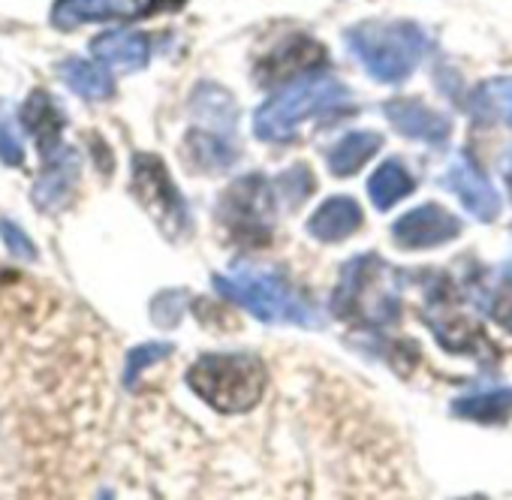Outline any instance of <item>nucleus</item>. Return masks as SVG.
Segmentation results:
<instances>
[{
  "mask_svg": "<svg viewBox=\"0 0 512 500\" xmlns=\"http://www.w3.org/2000/svg\"><path fill=\"white\" fill-rule=\"evenodd\" d=\"M19 118H22V127H25V130L34 136V142L40 145V151H46V148H52V145L61 142V130H64V124H67V118H64V112L55 106V100H52L46 91H34V94L25 100Z\"/></svg>",
  "mask_w": 512,
  "mask_h": 500,
  "instance_id": "f3484780",
  "label": "nucleus"
},
{
  "mask_svg": "<svg viewBox=\"0 0 512 500\" xmlns=\"http://www.w3.org/2000/svg\"><path fill=\"white\" fill-rule=\"evenodd\" d=\"M350 103V91L332 76H305L275 94L253 115V133L263 142H287L296 136L299 124L314 115H326Z\"/></svg>",
  "mask_w": 512,
  "mask_h": 500,
  "instance_id": "20e7f679",
  "label": "nucleus"
},
{
  "mask_svg": "<svg viewBox=\"0 0 512 500\" xmlns=\"http://www.w3.org/2000/svg\"><path fill=\"white\" fill-rule=\"evenodd\" d=\"M362 226V208L356 199L350 196H329L311 217L308 223V232L317 238V241H344L350 238L353 232H359Z\"/></svg>",
  "mask_w": 512,
  "mask_h": 500,
  "instance_id": "dca6fc26",
  "label": "nucleus"
},
{
  "mask_svg": "<svg viewBox=\"0 0 512 500\" xmlns=\"http://www.w3.org/2000/svg\"><path fill=\"white\" fill-rule=\"evenodd\" d=\"M0 160L7 166H22L25 163V151L16 139V133L10 130L7 121H0Z\"/></svg>",
  "mask_w": 512,
  "mask_h": 500,
  "instance_id": "a878e982",
  "label": "nucleus"
},
{
  "mask_svg": "<svg viewBox=\"0 0 512 500\" xmlns=\"http://www.w3.org/2000/svg\"><path fill=\"white\" fill-rule=\"evenodd\" d=\"M323 55L326 49L305 37V34H296V37H287L281 46H275L263 64L256 67V79L263 85H278V82H287V79H296L308 70H314L317 64H323Z\"/></svg>",
  "mask_w": 512,
  "mask_h": 500,
  "instance_id": "9b49d317",
  "label": "nucleus"
},
{
  "mask_svg": "<svg viewBox=\"0 0 512 500\" xmlns=\"http://www.w3.org/2000/svg\"><path fill=\"white\" fill-rule=\"evenodd\" d=\"M392 269L377 257H356L341 269L332 311L341 320L362 323H392L398 320V290L392 284Z\"/></svg>",
  "mask_w": 512,
  "mask_h": 500,
  "instance_id": "39448f33",
  "label": "nucleus"
},
{
  "mask_svg": "<svg viewBox=\"0 0 512 500\" xmlns=\"http://www.w3.org/2000/svg\"><path fill=\"white\" fill-rule=\"evenodd\" d=\"M413 187H416L413 175H410L398 160L383 163V166L368 178V196H371V202H374L380 211H386V208H392L395 202H401L407 193H413Z\"/></svg>",
  "mask_w": 512,
  "mask_h": 500,
  "instance_id": "4be33fe9",
  "label": "nucleus"
},
{
  "mask_svg": "<svg viewBox=\"0 0 512 500\" xmlns=\"http://www.w3.org/2000/svg\"><path fill=\"white\" fill-rule=\"evenodd\" d=\"M380 145H383L380 133H350L326 154V163L335 178H350L380 151Z\"/></svg>",
  "mask_w": 512,
  "mask_h": 500,
  "instance_id": "6ab92c4d",
  "label": "nucleus"
},
{
  "mask_svg": "<svg viewBox=\"0 0 512 500\" xmlns=\"http://www.w3.org/2000/svg\"><path fill=\"white\" fill-rule=\"evenodd\" d=\"M347 46L377 82L398 85L419 67L428 37L413 22H365L347 31Z\"/></svg>",
  "mask_w": 512,
  "mask_h": 500,
  "instance_id": "7ed1b4c3",
  "label": "nucleus"
},
{
  "mask_svg": "<svg viewBox=\"0 0 512 500\" xmlns=\"http://www.w3.org/2000/svg\"><path fill=\"white\" fill-rule=\"evenodd\" d=\"M443 184L461 199V205L467 208V214H473L479 223H491L500 214V196L491 187V181L479 172V166L473 163L470 154H455L452 163L446 166Z\"/></svg>",
  "mask_w": 512,
  "mask_h": 500,
  "instance_id": "1a4fd4ad",
  "label": "nucleus"
},
{
  "mask_svg": "<svg viewBox=\"0 0 512 500\" xmlns=\"http://www.w3.org/2000/svg\"><path fill=\"white\" fill-rule=\"evenodd\" d=\"M61 73H64V82L70 85V91L79 94V97H85V100H109L115 94L112 76L100 64H94V61L67 58L61 64Z\"/></svg>",
  "mask_w": 512,
  "mask_h": 500,
  "instance_id": "412c9836",
  "label": "nucleus"
},
{
  "mask_svg": "<svg viewBox=\"0 0 512 500\" xmlns=\"http://www.w3.org/2000/svg\"><path fill=\"white\" fill-rule=\"evenodd\" d=\"M172 353V344H139L127 353V368H124V386H133L136 377L151 368L154 362L166 359Z\"/></svg>",
  "mask_w": 512,
  "mask_h": 500,
  "instance_id": "5701e85b",
  "label": "nucleus"
},
{
  "mask_svg": "<svg viewBox=\"0 0 512 500\" xmlns=\"http://www.w3.org/2000/svg\"><path fill=\"white\" fill-rule=\"evenodd\" d=\"M139 0H55L52 25L61 31H73L91 22H115L139 16Z\"/></svg>",
  "mask_w": 512,
  "mask_h": 500,
  "instance_id": "4468645a",
  "label": "nucleus"
},
{
  "mask_svg": "<svg viewBox=\"0 0 512 500\" xmlns=\"http://www.w3.org/2000/svg\"><path fill=\"white\" fill-rule=\"evenodd\" d=\"M133 190H136L139 202L154 214V220L169 235L187 232V226H190L187 205H184L178 187L172 184L166 163L157 154H136L133 157Z\"/></svg>",
  "mask_w": 512,
  "mask_h": 500,
  "instance_id": "0eeeda50",
  "label": "nucleus"
},
{
  "mask_svg": "<svg viewBox=\"0 0 512 500\" xmlns=\"http://www.w3.org/2000/svg\"><path fill=\"white\" fill-rule=\"evenodd\" d=\"M91 52L100 64L118 73H136L151 58V43L142 31H109L91 43Z\"/></svg>",
  "mask_w": 512,
  "mask_h": 500,
  "instance_id": "2eb2a0df",
  "label": "nucleus"
},
{
  "mask_svg": "<svg viewBox=\"0 0 512 500\" xmlns=\"http://www.w3.org/2000/svg\"><path fill=\"white\" fill-rule=\"evenodd\" d=\"M266 368L250 353H205L187 371V386L217 413H247L263 401Z\"/></svg>",
  "mask_w": 512,
  "mask_h": 500,
  "instance_id": "f03ea898",
  "label": "nucleus"
},
{
  "mask_svg": "<svg viewBox=\"0 0 512 500\" xmlns=\"http://www.w3.org/2000/svg\"><path fill=\"white\" fill-rule=\"evenodd\" d=\"M461 220L440 205H419L392 223V238L404 250H428L458 238Z\"/></svg>",
  "mask_w": 512,
  "mask_h": 500,
  "instance_id": "6e6552de",
  "label": "nucleus"
},
{
  "mask_svg": "<svg viewBox=\"0 0 512 500\" xmlns=\"http://www.w3.org/2000/svg\"><path fill=\"white\" fill-rule=\"evenodd\" d=\"M482 308L488 311V317H491L497 326H503L506 332H512V275L503 278V281L488 293V299L482 302Z\"/></svg>",
  "mask_w": 512,
  "mask_h": 500,
  "instance_id": "b1692460",
  "label": "nucleus"
},
{
  "mask_svg": "<svg viewBox=\"0 0 512 500\" xmlns=\"http://www.w3.org/2000/svg\"><path fill=\"white\" fill-rule=\"evenodd\" d=\"M211 287L263 323H296L305 329L320 326V311L278 272L235 266L229 275H214Z\"/></svg>",
  "mask_w": 512,
  "mask_h": 500,
  "instance_id": "f257e3e1",
  "label": "nucleus"
},
{
  "mask_svg": "<svg viewBox=\"0 0 512 500\" xmlns=\"http://www.w3.org/2000/svg\"><path fill=\"white\" fill-rule=\"evenodd\" d=\"M43 154V172L34 184V205L40 211H58L64 208V202L73 196L76 184H79V154L70 145H52Z\"/></svg>",
  "mask_w": 512,
  "mask_h": 500,
  "instance_id": "9d476101",
  "label": "nucleus"
},
{
  "mask_svg": "<svg viewBox=\"0 0 512 500\" xmlns=\"http://www.w3.org/2000/svg\"><path fill=\"white\" fill-rule=\"evenodd\" d=\"M0 235H4V241H7V247H10V254H13V257L28 260V263L37 260V247H34V241H31L16 223L0 220Z\"/></svg>",
  "mask_w": 512,
  "mask_h": 500,
  "instance_id": "393cba45",
  "label": "nucleus"
},
{
  "mask_svg": "<svg viewBox=\"0 0 512 500\" xmlns=\"http://www.w3.org/2000/svg\"><path fill=\"white\" fill-rule=\"evenodd\" d=\"M452 413L458 419H470V422H482V425H500L512 413V389H491V392L455 398Z\"/></svg>",
  "mask_w": 512,
  "mask_h": 500,
  "instance_id": "aec40b11",
  "label": "nucleus"
},
{
  "mask_svg": "<svg viewBox=\"0 0 512 500\" xmlns=\"http://www.w3.org/2000/svg\"><path fill=\"white\" fill-rule=\"evenodd\" d=\"M383 115L395 124V130L401 136H410V139H419L428 145H446V139L452 133L449 118L434 112L422 100H389L383 106Z\"/></svg>",
  "mask_w": 512,
  "mask_h": 500,
  "instance_id": "ddd939ff",
  "label": "nucleus"
},
{
  "mask_svg": "<svg viewBox=\"0 0 512 500\" xmlns=\"http://www.w3.org/2000/svg\"><path fill=\"white\" fill-rule=\"evenodd\" d=\"M470 112L482 124H503L512 130V79H491L470 91Z\"/></svg>",
  "mask_w": 512,
  "mask_h": 500,
  "instance_id": "a211bd4d",
  "label": "nucleus"
},
{
  "mask_svg": "<svg viewBox=\"0 0 512 500\" xmlns=\"http://www.w3.org/2000/svg\"><path fill=\"white\" fill-rule=\"evenodd\" d=\"M425 323L431 326V332L437 335V341H440L449 353L485 356V353L491 350L488 335H485L473 320L446 311V299L431 296V308H425Z\"/></svg>",
  "mask_w": 512,
  "mask_h": 500,
  "instance_id": "f8f14e48",
  "label": "nucleus"
},
{
  "mask_svg": "<svg viewBox=\"0 0 512 500\" xmlns=\"http://www.w3.org/2000/svg\"><path fill=\"white\" fill-rule=\"evenodd\" d=\"M278 184L272 187L263 175H247L241 181H235L223 199H220V223L226 226V232L244 244V247H266L272 241V226H275V211H278V199H275Z\"/></svg>",
  "mask_w": 512,
  "mask_h": 500,
  "instance_id": "423d86ee",
  "label": "nucleus"
}]
</instances>
